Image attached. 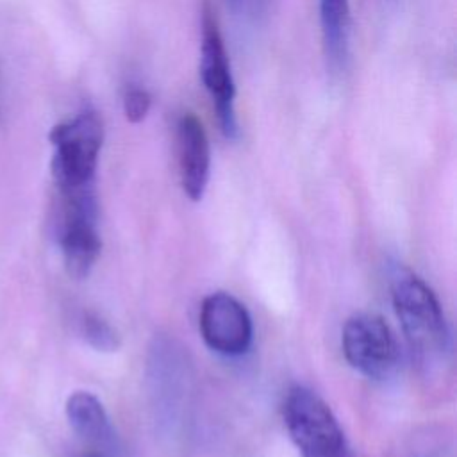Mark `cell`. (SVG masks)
Masks as SVG:
<instances>
[{
	"instance_id": "obj_1",
	"label": "cell",
	"mask_w": 457,
	"mask_h": 457,
	"mask_svg": "<svg viewBox=\"0 0 457 457\" xmlns=\"http://www.w3.org/2000/svg\"><path fill=\"white\" fill-rule=\"evenodd\" d=\"M52 177L57 191L95 186L104 145V123L93 107H84L50 130Z\"/></svg>"
},
{
	"instance_id": "obj_2",
	"label": "cell",
	"mask_w": 457,
	"mask_h": 457,
	"mask_svg": "<svg viewBox=\"0 0 457 457\" xmlns=\"http://www.w3.org/2000/svg\"><path fill=\"white\" fill-rule=\"evenodd\" d=\"M391 300L403 336L421 361L443 357L448 327L434 291L412 271L402 270L391 280Z\"/></svg>"
},
{
	"instance_id": "obj_3",
	"label": "cell",
	"mask_w": 457,
	"mask_h": 457,
	"mask_svg": "<svg viewBox=\"0 0 457 457\" xmlns=\"http://www.w3.org/2000/svg\"><path fill=\"white\" fill-rule=\"evenodd\" d=\"M282 418L302 457H350L337 418L314 391L291 387L282 403Z\"/></svg>"
},
{
	"instance_id": "obj_4",
	"label": "cell",
	"mask_w": 457,
	"mask_h": 457,
	"mask_svg": "<svg viewBox=\"0 0 457 457\" xmlns=\"http://www.w3.org/2000/svg\"><path fill=\"white\" fill-rule=\"evenodd\" d=\"M57 193V239L62 262L70 277L84 278L89 275L102 250V241L96 228L98 204L95 186Z\"/></svg>"
},
{
	"instance_id": "obj_5",
	"label": "cell",
	"mask_w": 457,
	"mask_h": 457,
	"mask_svg": "<svg viewBox=\"0 0 457 457\" xmlns=\"http://www.w3.org/2000/svg\"><path fill=\"white\" fill-rule=\"evenodd\" d=\"M341 348L346 362L371 380L389 378L398 366L400 350L395 334L378 314L350 316L341 330Z\"/></svg>"
},
{
	"instance_id": "obj_6",
	"label": "cell",
	"mask_w": 457,
	"mask_h": 457,
	"mask_svg": "<svg viewBox=\"0 0 457 457\" xmlns=\"http://www.w3.org/2000/svg\"><path fill=\"white\" fill-rule=\"evenodd\" d=\"M200 77L212 100L220 129L227 139H237L239 125L236 116V84L230 71L225 43L209 5L202 12Z\"/></svg>"
},
{
	"instance_id": "obj_7",
	"label": "cell",
	"mask_w": 457,
	"mask_h": 457,
	"mask_svg": "<svg viewBox=\"0 0 457 457\" xmlns=\"http://www.w3.org/2000/svg\"><path fill=\"white\" fill-rule=\"evenodd\" d=\"M198 327L205 345L216 353L236 357L252 345V318L246 307L225 291H214L202 300Z\"/></svg>"
},
{
	"instance_id": "obj_8",
	"label": "cell",
	"mask_w": 457,
	"mask_h": 457,
	"mask_svg": "<svg viewBox=\"0 0 457 457\" xmlns=\"http://www.w3.org/2000/svg\"><path fill=\"white\" fill-rule=\"evenodd\" d=\"M179 179L184 195L202 200L211 175V145L204 123L193 112H182L175 125Z\"/></svg>"
},
{
	"instance_id": "obj_9",
	"label": "cell",
	"mask_w": 457,
	"mask_h": 457,
	"mask_svg": "<svg viewBox=\"0 0 457 457\" xmlns=\"http://www.w3.org/2000/svg\"><path fill=\"white\" fill-rule=\"evenodd\" d=\"M321 46L330 75H341L350 61V0H318Z\"/></svg>"
},
{
	"instance_id": "obj_10",
	"label": "cell",
	"mask_w": 457,
	"mask_h": 457,
	"mask_svg": "<svg viewBox=\"0 0 457 457\" xmlns=\"http://www.w3.org/2000/svg\"><path fill=\"white\" fill-rule=\"evenodd\" d=\"M70 427L89 445L109 448L114 445V430L104 403L91 391H73L64 405Z\"/></svg>"
},
{
	"instance_id": "obj_11",
	"label": "cell",
	"mask_w": 457,
	"mask_h": 457,
	"mask_svg": "<svg viewBox=\"0 0 457 457\" xmlns=\"http://www.w3.org/2000/svg\"><path fill=\"white\" fill-rule=\"evenodd\" d=\"M80 334L84 341L98 352H116L121 345L118 330L100 314L84 312L80 318Z\"/></svg>"
},
{
	"instance_id": "obj_12",
	"label": "cell",
	"mask_w": 457,
	"mask_h": 457,
	"mask_svg": "<svg viewBox=\"0 0 457 457\" xmlns=\"http://www.w3.org/2000/svg\"><path fill=\"white\" fill-rule=\"evenodd\" d=\"M152 107V95L145 87H129L123 95V114L127 121L139 123L146 118Z\"/></svg>"
},
{
	"instance_id": "obj_13",
	"label": "cell",
	"mask_w": 457,
	"mask_h": 457,
	"mask_svg": "<svg viewBox=\"0 0 457 457\" xmlns=\"http://www.w3.org/2000/svg\"><path fill=\"white\" fill-rule=\"evenodd\" d=\"M227 7L243 21H259L270 7V0H225Z\"/></svg>"
},
{
	"instance_id": "obj_14",
	"label": "cell",
	"mask_w": 457,
	"mask_h": 457,
	"mask_svg": "<svg viewBox=\"0 0 457 457\" xmlns=\"http://www.w3.org/2000/svg\"><path fill=\"white\" fill-rule=\"evenodd\" d=\"M0 121H2V62H0Z\"/></svg>"
},
{
	"instance_id": "obj_15",
	"label": "cell",
	"mask_w": 457,
	"mask_h": 457,
	"mask_svg": "<svg viewBox=\"0 0 457 457\" xmlns=\"http://www.w3.org/2000/svg\"><path fill=\"white\" fill-rule=\"evenodd\" d=\"M89 457H102V455H89Z\"/></svg>"
}]
</instances>
